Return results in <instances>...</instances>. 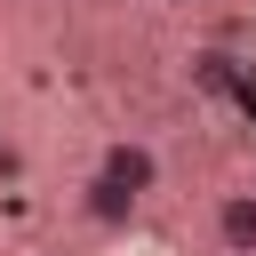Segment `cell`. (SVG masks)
Wrapping results in <instances>:
<instances>
[{"instance_id":"obj_1","label":"cell","mask_w":256,"mask_h":256,"mask_svg":"<svg viewBox=\"0 0 256 256\" xmlns=\"http://www.w3.org/2000/svg\"><path fill=\"white\" fill-rule=\"evenodd\" d=\"M152 192H160V152H152L144 136H112V144L96 152L88 184H80V216H88L96 232H128Z\"/></svg>"},{"instance_id":"obj_2","label":"cell","mask_w":256,"mask_h":256,"mask_svg":"<svg viewBox=\"0 0 256 256\" xmlns=\"http://www.w3.org/2000/svg\"><path fill=\"white\" fill-rule=\"evenodd\" d=\"M208 224H216V248H224V256H256V184H232V192H216Z\"/></svg>"},{"instance_id":"obj_3","label":"cell","mask_w":256,"mask_h":256,"mask_svg":"<svg viewBox=\"0 0 256 256\" xmlns=\"http://www.w3.org/2000/svg\"><path fill=\"white\" fill-rule=\"evenodd\" d=\"M160 8H200V0H160Z\"/></svg>"}]
</instances>
